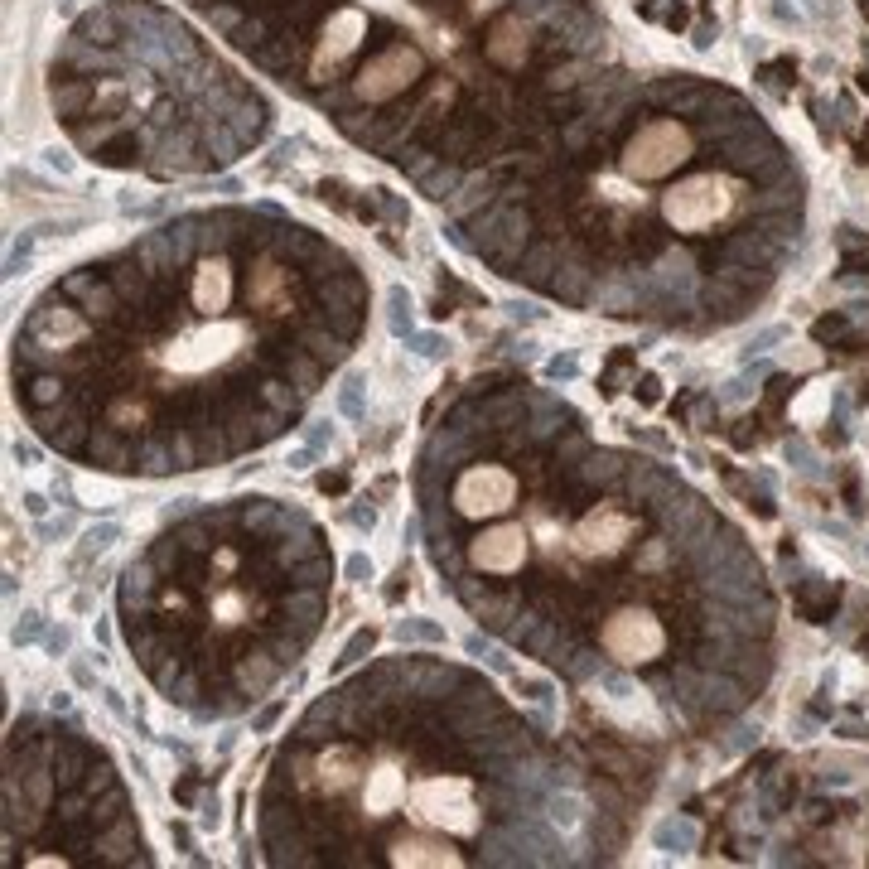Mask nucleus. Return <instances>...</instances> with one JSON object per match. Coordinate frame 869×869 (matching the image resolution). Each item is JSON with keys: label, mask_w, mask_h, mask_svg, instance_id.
<instances>
[{"label": "nucleus", "mask_w": 869, "mask_h": 869, "mask_svg": "<svg viewBox=\"0 0 869 869\" xmlns=\"http://www.w3.org/2000/svg\"><path fill=\"white\" fill-rule=\"evenodd\" d=\"M271 83L430 198L565 121L609 44L584 0H189Z\"/></svg>", "instance_id": "obj_4"}, {"label": "nucleus", "mask_w": 869, "mask_h": 869, "mask_svg": "<svg viewBox=\"0 0 869 869\" xmlns=\"http://www.w3.org/2000/svg\"><path fill=\"white\" fill-rule=\"evenodd\" d=\"M49 101L63 131L111 169L217 174L271 135V101L160 0H106L73 19Z\"/></svg>", "instance_id": "obj_6"}, {"label": "nucleus", "mask_w": 869, "mask_h": 869, "mask_svg": "<svg viewBox=\"0 0 869 869\" xmlns=\"http://www.w3.org/2000/svg\"><path fill=\"white\" fill-rule=\"evenodd\" d=\"M49 165H53V169H63V174H68V169H73V160H68V155H63V150H49Z\"/></svg>", "instance_id": "obj_8"}, {"label": "nucleus", "mask_w": 869, "mask_h": 869, "mask_svg": "<svg viewBox=\"0 0 869 869\" xmlns=\"http://www.w3.org/2000/svg\"><path fill=\"white\" fill-rule=\"evenodd\" d=\"M372 285L324 232L208 208L44 290L10 338V386L63 459L169 479L290 435L367 329Z\"/></svg>", "instance_id": "obj_2"}, {"label": "nucleus", "mask_w": 869, "mask_h": 869, "mask_svg": "<svg viewBox=\"0 0 869 869\" xmlns=\"http://www.w3.org/2000/svg\"><path fill=\"white\" fill-rule=\"evenodd\" d=\"M415 512L474 623L551 672H662L715 720L768 676L763 575L739 536L541 386L459 396L420 445Z\"/></svg>", "instance_id": "obj_1"}, {"label": "nucleus", "mask_w": 869, "mask_h": 869, "mask_svg": "<svg viewBox=\"0 0 869 869\" xmlns=\"http://www.w3.org/2000/svg\"><path fill=\"white\" fill-rule=\"evenodd\" d=\"M584 816L522 710L435 652H396L329 686L256 797L271 865L333 869L561 865Z\"/></svg>", "instance_id": "obj_3"}, {"label": "nucleus", "mask_w": 869, "mask_h": 869, "mask_svg": "<svg viewBox=\"0 0 869 869\" xmlns=\"http://www.w3.org/2000/svg\"><path fill=\"white\" fill-rule=\"evenodd\" d=\"M333 546L281 497H227L169 522L126 570L116 623L150 686L193 720L266 700L314 647Z\"/></svg>", "instance_id": "obj_5"}, {"label": "nucleus", "mask_w": 869, "mask_h": 869, "mask_svg": "<svg viewBox=\"0 0 869 869\" xmlns=\"http://www.w3.org/2000/svg\"><path fill=\"white\" fill-rule=\"evenodd\" d=\"M5 865H155L111 759L73 725L24 715L5 739Z\"/></svg>", "instance_id": "obj_7"}]
</instances>
